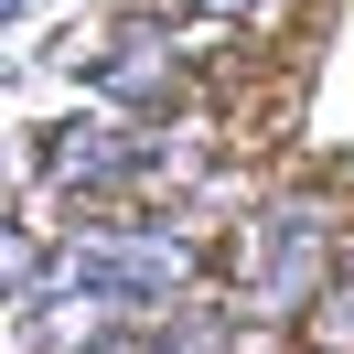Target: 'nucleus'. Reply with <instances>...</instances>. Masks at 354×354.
<instances>
[{"label": "nucleus", "mask_w": 354, "mask_h": 354, "mask_svg": "<svg viewBox=\"0 0 354 354\" xmlns=\"http://www.w3.org/2000/svg\"><path fill=\"white\" fill-rule=\"evenodd\" d=\"M333 268H344V225H333L322 194L268 204V215L247 225V247H236V279H247V311H258V322H279V311L322 301Z\"/></svg>", "instance_id": "obj_1"}, {"label": "nucleus", "mask_w": 354, "mask_h": 354, "mask_svg": "<svg viewBox=\"0 0 354 354\" xmlns=\"http://www.w3.org/2000/svg\"><path fill=\"white\" fill-rule=\"evenodd\" d=\"M194 161H204L194 140H161V129H140V118H97V129H54L44 172L65 183V194H161V183H183Z\"/></svg>", "instance_id": "obj_2"}, {"label": "nucleus", "mask_w": 354, "mask_h": 354, "mask_svg": "<svg viewBox=\"0 0 354 354\" xmlns=\"http://www.w3.org/2000/svg\"><path fill=\"white\" fill-rule=\"evenodd\" d=\"M86 354H140V344H86Z\"/></svg>", "instance_id": "obj_7"}, {"label": "nucleus", "mask_w": 354, "mask_h": 354, "mask_svg": "<svg viewBox=\"0 0 354 354\" xmlns=\"http://www.w3.org/2000/svg\"><path fill=\"white\" fill-rule=\"evenodd\" d=\"M151 354H236V322H225V311H204V301H183L172 322H161Z\"/></svg>", "instance_id": "obj_4"}, {"label": "nucleus", "mask_w": 354, "mask_h": 354, "mask_svg": "<svg viewBox=\"0 0 354 354\" xmlns=\"http://www.w3.org/2000/svg\"><path fill=\"white\" fill-rule=\"evenodd\" d=\"M75 65H86V75H97V97H118L129 118H172V108H183V86H194V75H183V54H172V32H151V22H118L108 44L75 54Z\"/></svg>", "instance_id": "obj_3"}, {"label": "nucleus", "mask_w": 354, "mask_h": 354, "mask_svg": "<svg viewBox=\"0 0 354 354\" xmlns=\"http://www.w3.org/2000/svg\"><path fill=\"white\" fill-rule=\"evenodd\" d=\"M194 11H215V22H268L279 0H194Z\"/></svg>", "instance_id": "obj_6"}, {"label": "nucleus", "mask_w": 354, "mask_h": 354, "mask_svg": "<svg viewBox=\"0 0 354 354\" xmlns=\"http://www.w3.org/2000/svg\"><path fill=\"white\" fill-rule=\"evenodd\" d=\"M322 354H354V258L333 268V290H322Z\"/></svg>", "instance_id": "obj_5"}]
</instances>
